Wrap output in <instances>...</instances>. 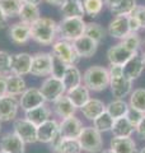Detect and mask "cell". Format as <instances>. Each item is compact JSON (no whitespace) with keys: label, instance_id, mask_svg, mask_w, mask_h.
Returning <instances> with one entry per match:
<instances>
[{"label":"cell","instance_id":"obj_52","mask_svg":"<svg viewBox=\"0 0 145 153\" xmlns=\"http://www.w3.org/2000/svg\"><path fill=\"white\" fill-rule=\"evenodd\" d=\"M112 1H115V0H104V4H106V5H108V4L112 3Z\"/></svg>","mask_w":145,"mask_h":153},{"label":"cell","instance_id":"obj_15","mask_svg":"<svg viewBox=\"0 0 145 153\" xmlns=\"http://www.w3.org/2000/svg\"><path fill=\"white\" fill-rule=\"evenodd\" d=\"M0 149L8 153H26V143L14 131H9L0 138Z\"/></svg>","mask_w":145,"mask_h":153},{"label":"cell","instance_id":"obj_34","mask_svg":"<svg viewBox=\"0 0 145 153\" xmlns=\"http://www.w3.org/2000/svg\"><path fill=\"white\" fill-rule=\"evenodd\" d=\"M129 106L145 114V88H136L130 93Z\"/></svg>","mask_w":145,"mask_h":153},{"label":"cell","instance_id":"obj_22","mask_svg":"<svg viewBox=\"0 0 145 153\" xmlns=\"http://www.w3.org/2000/svg\"><path fill=\"white\" fill-rule=\"evenodd\" d=\"M9 36L14 44L22 45L31 40V26L23 22H18L9 28Z\"/></svg>","mask_w":145,"mask_h":153},{"label":"cell","instance_id":"obj_7","mask_svg":"<svg viewBox=\"0 0 145 153\" xmlns=\"http://www.w3.org/2000/svg\"><path fill=\"white\" fill-rule=\"evenodd\" d=\"M52 54H55L56 56H59L60 59L64 61L66 65H75L78 63V60L80 57L76 54V51L74 49L71 42L62 41L59 40L52 45Z\"/></svg>","mask_w":145,"mask_h":153},{"label":"cell","instance_id":"obj_55","mask_svg":"<svg viewBox=\"0 0 145 153\" xmlns=\"http://www.w3.org/2000/svg\"><path fill=\"white\" fill-rule=\"evenodd\" d=\"M0 131H1V121H0Z\"/></svg>","mask_w":145,"mask_h":153},{"label":"cell","instance_id":"obj_44","mask_svg":"<svg viewBox=\"0 0 145 153\" xmlns=\"http://www.w3.org/2000/svg\"><path fill=\"white\" fill-rule=\"evenodd\" d=\"M127 23H129L130 33H139V31L141 30V26H140L139 21L134 16H129L127 17Z\"/></svg>","mask_w":145,"mask_h":153},{"label":"cell","instance_id":"obj_19","mask_svg":"<svg viewBox=\"0 0 145 153\" xmlns=\"http://www.w3.org/2000/svg\"><path fill=\"white\" fill-rule=\"evenodd\" d=\"M79 57H92L98 49V44L88 36H81L78 40L71 42Z\"/></svg>","mask_w":145,"mask_h":153},{"label":"cell","instance_id":"obj_36","mask_svg":"<svg viewBox=\"0 0 145 153\" xmlns=\"http://www.w3.org/2000/svg\"><path fill=\"white\" fill-rule=\"evenodd\" d=\"M22 0H0V8L3 9L4 14L8 18L17 17L22 9Z\"/></svg>","mask_w":145,"mask_h":153},{"label":"cell","instance_id":"obj_43","mask_svg":"<svg viewBox=\"0 0 145 153\" xmlns=\"http://www.w3.org/2000/svg\"><path fill=\"white\" fill-rule=\"evenodd\" d=\"M131 16H134L139 21L140 26H141V30H145V7L144 5H138Z\"/></svg>","mask_w":145,"mask_h":153},{"label":"cell","instance_id":"obj_4","mask_svg":"<svg viewBox=\"0 0 145 153\" xmlns=\"http://www.w3.org/2000/svg\"><path fill=\"white\" fill-rule=\"evenodd\" d=\"M81 151L87 153H98L103 149V138L94 126H84L78 137Z\"/></svg>","mask_w":145,"mask_h":153},{"label":"cell","instance_id":"obj_26","mask_svg":"<svg viewBox=\"0 0 145 153\" xmlns=\"http://www.w3.org/2000/svg\"><path fill=\"white\" fill-rule=\"evenodd\" d=\"M66 96L70 98V101L72 102V105H74L76 108H81L92 98L90 97V91L87 88L84 84H80L74 89L67 91Z\"/></svg>","mask_w":145,"mask_h":153},{"label":"cell","instance_id":"obj_3","mask_svg":"<svg viewBox=\"0 0 145 153\" xmlns=\"http://www.w3.org/2000/svg\"><path fill=\"white\" fill-rule=\"evenodd\" d=\"M87 22L84 18H62L57 23V37L60 40L74 42L79 37L84 36Z\"/></svg>","mask_w":145,"mask_h":153},{"label":"cell","instance_id":"obj_33","mask_svg":"<svg viewBox=\"0 0 145 153\" xmlns=\"http://www.w3.org/2000/svg\"><path fill=\"white\" fill-rule=\"evenodd\" d=\"M129 107V103L125 100H113L108 105H106V111L109 114L111 117H113V120H116L126 116Z\"/></svg>","mask_w":145,"mask_h":153},{"label":"cell","instance_id":"obj_51","mask_svg":"<svg viewBox=\"0 0 145 153\" xmlns=\"http://www.w3.org/2000/svg\"><path fill=\"white\" fill-rule=\"evenodd\" d=\"M141 57H143V61H144V65H145V50L143 51V54H141Z\"/></svg>","mask_w":145,"mask_h":153},{"label":"cell","instance_id":"obj_30","mask_svg":"<svg viewBox=\"0 0 145 153\" xmlns=\"http://www.w3.org/2000/svg\"><path fill=\"white\" fill-rule=\"evenodd\" d=\"M18 17L21 18V22L26 23L28 26H32L36 21L41 18V12L38 5H33V4H27L23 3L22 9L19 12Z\"/></svg>","mask_w":145,"mask_h":153},{"label":"cell","instance_id":"obj_5","mask_svg":"<svg viewBox=\"0 0 145 153\" xmlns=\"http://www.w3.org/2000/svg\"><path fill=\"white\" fill-rule=\"evenodd\" d=\"M40 91L45 98L46 102H52L54 103L57 98H60L61 96H64L66 93L65 85L62 83V80L59 78H55V76H47V78L43 80Z\"/></svg>","mask_w":145,"mask_h":153},{"label":"cell","instance_id":"obj_29","mask_svg":"<svg viewBox=\"0 0 145 153\" xmlns=\"http://www.w3.org/2000/svg\"><path fill=\"white\" fill-rule=\"evenodd\" d=\"M24 114H26L24 115V119L31 121L33 125L38 126L50 119L51 110H50V107H47L46 105H42V106H38L33 110H30V111H26Z\"/></svg>","mask_w":145,"mask_h":153},{"label":"cell","instance_id":"obj_45","mask_svg":"<svg viewBox=\"0 0 145 153\" xmlns=\"http://www.w3.org/2000/svg\"><path fill=\"white\" fill-rule=\"evenodd\" d=\"M135 131H136V134L141 139H145V115H144L143 120L139 123V125L135 128Z\"/></svg>","mask_w":145,"mask_h":153},{"label":"cell","instance_id":"obj_12","mask_svg":"<svg viewBox=\"0 0 145 153\" xmlns=\"http://www.w3.org/2000/svg\"><path fill=\"white\" fill-rule=\"evenodd\" d=\"M50 149L54 153H80L81 147L76 138H62L59 134L50 143Z\"/></svg>","mask_w":145,"mask_h":153},{"label":"cell","instance_id":"obj_24","mask_svg":"<svg viewBox=\"0 0 145 153\" xmlns=\"http://www.w3.org/2000/svg\"><path fill=\"white\" fill-rule=\"evenodd\" d=\"M54 110H55V112L59 117L67 119V117L75 116V112H76L78 108L72 105L70 98L67 97L66 93H65L64 96H61L60 98H57L54 102Z\"/></svg>","mask_w":145,"mask_h":153},{"label":"cell","instance_id":"obj_23","mask_svg":"<svg viewBox=\"0 0 145 153\" xmlns=\"http://www.w3.org/2000/svg\"><path fill=\"white\" fill-rule=\"evenodd\" d=\"M80 111L87 120L94 121L99 115H102L106 111V103L98 98H90L89 101L80 108Z\"/></svg>","mask_w":145,"mask_h":153},{"label":"cell","instance_id":"obj_49","mask_svg":"<svg viewBox=\"0 0 145 153\" xmlns=\"http://www.w3.org/2000/svg\"><path fill=\"white\" fill-rule=\"evenodd\" d=\"M22 1L27 4H33V5H40L42 3V0H22Z\"/></svg>","mask_w":145,"mask_h":153},{"label":"cell","instance_id":"obj_10","mask_svg":"<svg viewBox=\"0 0 145 153\" xmlns=\"http://www.w3.org/2000/svg\"><path fill=\"white\" fill-rule=\"evenodd\" d=\"M31 74L35 76L51 75V54L50 52H37L32 55Z\"/></svg>","mask_w":145,"mask_h":153},{"label":"cell","instance_id":"obj_47","mask_svg":"<svg viewBox=\"0 0 145 153\" xmlns=\"http://www.w3.org/2000/svg\"><path fill=\"white\" fill-rule=\"evenodd\" d=\"M7 23H8V17L4 14L3 9L0 8V30H3V28L7 27Z\"/></svg>","mask_w":145,"mask_h":153},{"label":"cell","instance_id":"obj_2","mask_svg":"<svg viewBox=\"0 0 145 153\" xmlns=\"http://www.w3.org/2000/svg\"><path fill=\"white\" fill-rule=\"evenodd\" d=\"M83 84L89 91L102 92L109 87V73L108 69L101 65H92L84 71Z\"/></svg>","mask_w":145,"mask_h":153},{"label":"cell","instance_id":"obj_17","mask_svg":"<svg viewBox=\"0 0 145 153\" xmlns=\"http://www.w3.org/2000/svg\"><path fill=\"white\" fill-rule=\"evenodd\" d=\"M135 54L130 52L121 42L111 46L107 51V59L109 65H125Z\"/></svg>","mask_w":145,"mask_h":153},{"label":"cell","instance_id":"obj_48","mask_svg":"<svg viewBox=\"0 0 145 153\" xmlns=\"http://www.w3.org/2000/svg\"><path fill=\"white\" fill-rule=\"evenodd\" d=\"M46 3L51 4V5H57V7H61L62 4H64L65 0H45Z\"/></svg>","mask_w":145,"mask_h":153},{"label":"cell","instance_id":"obj_27","mask_svg":"<svg viewBox=\"0 0 145 153\" xmlns=\"http://www.w3.org/2000/svg\"><path fill=\"white\" fill-rule=\"evenodd\" d=\"M64 18H84L85 12L80 0H65L60 7Z\"/></svg>","mask_w":145,"mask_h":153},{"label":"cell","instance_id":"obj_1","mask_svg":"<svg viewBox=\"0 0 145 153\" xmlns=\"http://www.w3.org/2000/svg\"><path fill=\"white\" fill-rule=\"evenodd\" d=\"M31 38L40 45H54L57 38V23L52 18L41 17L31 26Z\"/></svg>","mask_w":145,"mask_h":153},{"label":"cell","instance_id":"obj_32","mask_svg":"<svg viewBox=\"0 0 145 153\" xmlns=\"http://www.w3.org/2000/svg\"><path fill=\"white\" fill-rule=\"evenodd\" d=\"M112 134L113 137L117 138H130L132 135V133L135 131V128L129 123L126 117H121L116 119L112 126Z\"/></svg>","mask_w":145,"mask_h":153},{"label":"cell","instance_id":"obj_39","mask_svg":"<svg viewBox=\"0 0 145 153\" xmlns=\"http://www.w3.org/2000/svg\"><path fill=\"white\" fill-rule=\"evenodd\" d=\"M50 54H51V75L62 80V78H64V75H65V71L69 65H66L64 61H62L59 56H56L55 54H52V52H50Z\"/></svg>","mask_w":145,"mask_h":153},{"label":"cell","instance_id":"obj_13","mask_svg":"<svg viewBox=\"0 0 145 153\" xmlns=\"http://www.w3.org/2000/svg\"><path fill=\"white\" fill-rule=\"evenodd\" d=\"M31 68H32V55H30L28 52H18V54L12 55V63H10L12 74L18 76L31 74Z\"/></svg>","mask_w":145,"mask_h":153},{"label":"cell","instance_id":"obj_38","mask_svg":"<svg viewBox=\"0 0 145 153\" xmlns=\"http://www.w3.org/2000/svg\"><path fill=\"white\" fill-rule=\"evenodd\" d=\"M113 123H115L113 117H111L109 114H108L107 111H104L102 115H99V116L93 121V126H94L101 134H102V133L112 130Z\"/></svg>","mask_w":145,"mask_h":153},{"label":"cell","instance_id":"obj_18","mask_svg":"<svg viewBox=\"0 0 145 153\" xmlns=\"http://www.w3.org/2000/svg\"><path fill=\"white\" fill-rule=\"evenodd\" d=\"M144 69H145V65H144L143 57L139 52H136V54L124 65V75L126 76L129 80L134 82V80H136L139 76L143 74Z\"/></svg>","mask_w":145,"mask_h":153},{"label":"cell","instance_id":"obj_31","mask_svg":"<svg viewBox=\"0 0 145 153\" xmlns=\"http://www.w3.org/2000/svg\"><path fill=\"white\" fill-rule=\"evenodd\" d=\"M26 89H27L26 80L23 79V76H18L14 74H10L7 76V94L8 96L18 97V96H21Z\"/></svg>","mask_w":145,"mask_h":153},{"label":"cell","instance_id":"obj_6","mask_svg":"<svg viewBox=\"0 0 145 153\" xmlns=\"http://www.w3.org/2000/svg\"><path fill=\"white\" fill-rule=\"evenodd\" d=\"M13 131L26 143L33 144L37 142V126L33 125L27 119H16L13 123Z\"/></svg>","mask_w":145,"mask_h":153},{"label":"cell","instance_id":"obj_42","mask_svg":"<svg viewBox=\"0 0 145 153\" xmlns=\"http://www.w3.org/2000/svg\"><path fill=\"white\" fill-rule=\"evenodd\" d=\"M144 115H145V114L138 111V110H135V108H132V107H129L127 114H126V116H125V117L127 119L129 123L131 124L134 128H136V126L139 125V123L143 120Z\"/></svg>","mask_w":145,"mask_h":153},{"label":"cell","instance_id":"obj_9","mask_svg":"<svg viewBox=\"0 0 145 153\" xmlns=\"http://www.w3.org/2000/svg\"><path fill=\"white\" fill-rule=\"evenodd\" d=\"M19 107V100L14 96H3L0 97V121L7 123L16 120Z\"/></svg>","mask_w":145,"mask_h":153},{"label":"cell","instance_id":"obj_11","mask_svg":"<svg viewBox=\"0 0 145 153\" xmlns=\"http://www.w3.org/2000/svg\"><path fill=\"white\" fill-rule=\"evenodd\" d=\"M109 88L115 100H124L132 92V82L129 80L124 74L118 76H111Z\"/></svg>","mask_w":145,"mask_h":153},{"label":"cell","instance_id":"obj_25","mask_svg":"<svg viewBox=\"0 0 145 153\" xmlns=\"http://www.w3.org/2000/svg\"><path fill=\"white\" fill-rule=\"evenodd\" d=\"M111 149L115 153H138V148H136V143L130 138H117V137H112V139L109 142Z\"/></svg>","mask_w":145,"mask_h":153},{"label":"cell","instance_id":"obj_50","mask_svg":"<svg viewBox=\"0 0 145 153\" xmlns=\"http://www.w3.org/2000/svg\"><path fill=\"white\" fill-rule=\"evenodd\" d=\"M101 153H115V152L109 148V149H102V151H101Z\"/></svg>","mask_w":145,"mask_h":153},{"label":"cell","instance_id":"obj_53","mask_svg":"<svg viewBox=\"0 0 145 153\" xmlns=\"http://www.w3.org/2000/svg\"><path fill=\"white\" fill-rule=\"evenodd\" d=\"M138 153H145V147H144V148H141V149H140Z\"/></svg>","mask_w":145,"mask_h":153},{"label":"cell","instance_id":"obj_16","mask_svg":"<svg viewBox=\"0 0 145 153\" xmlns=\"http://www.w3.org/2000/svg\"><path fill=\"white\" fill-rule=\"evenodd\" d=\"M83 123L76 116H71L67 119H62L59 123V134L62 138H76L80 135L83 130Z\"/></svg>","mask_w":145,"mask_h":153},{"label":"cell","instance_id":"obj_28","mask_svg":"<svg viewBox=\"0 0 145 153\" xmlns=\"http://www.w3.org/2000/svg\"><path fill=\"white\" fill-rule=\"evenodd\" d=\"M62 83L65 85L66 92L70 89L76 88L80 84H83V75H81L78 66H75V65L67 66L65 75H64V78H62Z\"/></svg>","mask_w":145,"mask_h":153},{"label":"cell","instance_id":"obj_40","mask_svg":"<svg viewBox=\"0 0 145 153\" xmlns=\"http://www.w3.org/2000/svg\"><path fill=\"white\" fill-rule=\"evenodd\" d=\"M121 44L126 47L130 52L136 54V52H139L140 46H141V38H140L139 33H129V35L121 41Z\"/></svg>","mask_w":145,"mask_h":153},{"label":"cell","instance_id":"obj_21","mask_svg":"<svg viewBox=\"0 0 145 153\" xmlns=\"http://www.w3.org/2000/svg\"><path fill=\"white\" fill-rule=\"evenodd\" d=\"M107 7L115 17H129L136 9L138 3L136 0H115Z\"/></svg>","mask_w":145,"mask_h":153},{"label":"cell","instance_id":"obj_20","mask_svg":"<svg viewBox=\"0 0 145 153\" xmlns=\"http://www.w3.org/2000/svg\"><path fill=\"white\" fill-rule=\"evenodd\" d=\"M107 33L112 38H117V40L122 41L130 33L127 17H113L112 21L108 23Z\"/></svg>","mask_w":145,"mask_h":153},{"label":"cell","instance_id":"obj_46","mask_svg":"<svg viewBox=\"0 0 145 153\" xmlns=\"http://www.w3.org/2000/svg\"><path fill=\"white\" fill-rule=\"evenodd\" d=\"M7 94V76L0 75V97Z\"/></svg>","mask_w":145,"mask_h":153},{"label":"cell","instance_id":"obj_54","mask_svg":"<svg viewBox=\"0 0 145 153\" xmlns=\"http://www.w3.org/2000/svg\"><path fill=\"white\" fill-rule=\"evenodd\" d=\"M0 153H8V152H5V151H1V149H0Z\"/></svg>","mask_w":145,"mask_h":153},{"label":"cell","instance_id":"obj_8","mask_svg":"<svg viewBox=\"0 0 145 153\" xmlns=\"http://www.w3.org/2000/svg\"><path fill=\"white\" fill-rule=\"evenodd\" d=\"M19 107H21L24 112L33 110L38 106L45 105V98L41 93L40 88H27L24 92L19 96Z\"/></svg>","mask_w":145,"mask_h":153},{"label":"cell","instance_id":"obj_35","mask_svg":"<svg viewBox=\"0 0 145 153\" xmlns=\"http://www.w3.org/2000/svg\"><path fill=\"white\" fill-rule=\"evenodd\" d=\"M85 36L90 37L92 40H94L97 44L102 42L104 40L106 35H107V31L99 25V23H94V22H90V23H87V27H85Z\"/></svg>","mask_w":145,"mask_h":153},{"label":"cell","instance_id":"obj_41","mask_svg":"<svg viewBox=\"0 0 145 153\" xmlns=\"http://www.w3.org/2000/svg\"><path fill=\"white\" fill-rule=\"evenodd\" d=\"M10 63L12 55L7 51H0V75L1 76H8L12 74Z\"/></svg>","mask_w":145,"mask_h":153},{"label":"cell","instance_id":"obj_37","mask_svg":"<svg viewBox=\"0 0 145 153\" xmlns=\"http://www.w3.org/2000/svg\"><path fill=\"white\" fill-rule=\"evenodd\" d=\"M80 1L83 4L85 14L92 18H95L97 16H99L106 5L104 0H80Z\"/></svg>","mask_w":145,"mask_h":153},{"label":"cell","instance_id":"obj_14","mask_svg":"<svg viewBox=\"0 0 145 153\" xmlns=\"http://www.w3.org/2000/svg\"><path fill=\"white\" fill-rule=\"evenodd\" d=\"M59 135V121L55 119H48L47 121L37 126V142L50 143Z\"/></svg>","mask_w":145,"mask_h":153}]
</instances>
